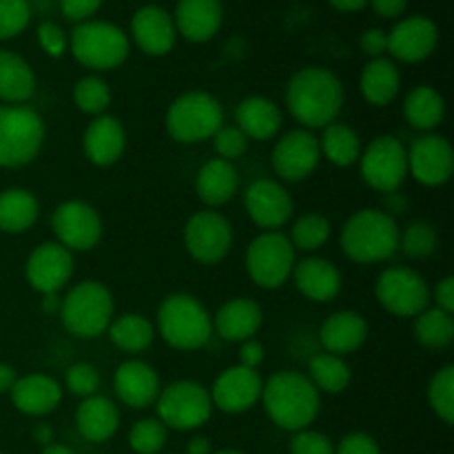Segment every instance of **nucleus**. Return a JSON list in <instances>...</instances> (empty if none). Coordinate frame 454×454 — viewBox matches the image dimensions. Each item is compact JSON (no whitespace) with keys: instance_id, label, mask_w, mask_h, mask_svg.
<instances>
[{"instance_id":"nucleus-1","label":"nucleus","mask_w":454,"mask_h":454,"mask_svg":"<svg viewBox=\"0 0 454 454\" xmlns=\"http://www.w3.org/2000/svg\"><path fill=\"white\" fill-rule=\"evenodd\" d=\"M344 100L346 93L340 75L317 65L295 71L284 93L288 114L309 131H322L331 122H337Z\"/></svg>"},{"instance_id":"nucleus-2","label":"nucleus","mask_w":454,"mask_h":454,"mask_svg":"<svg viewBox=\"0 0 454 454\" xmlns=\"http://www.w3.org/2000/svg\"><path fill=\"white\" fill-rule=\"evenodd\" d=\"M260 402L269 419L286 433L310 428L322 411V395L300 371H279L264 380Z\"/></svg>"},{"instance_id":"nucleus-3","label":"nucleus","mask_w":454,"mask_h":454,"mask_svg":"<svg viewBox=\"0 0 454 454\" xmlns=\"http://www.w3.org/2000/svg\"><path fill=\"white\" fill-rule=\"evenodd\" d=\"M399 231L384 208H359L341 226L340 247L355 264H381L397 255Z\"/></svg>"},{"instance_id":"nucleus-4","label":"nucleus","mask_w":454,"mask_h":454,"mask_svg":"<svg viewBox=\"0 0 454 454\" xmlns=\"http://www.w3.org/2000/svg\"><path fill=\"white\" fill-rule=\"evenodd\" d=\"M155 335L180 353L204 348L213 337V315L191 293H171L164 297L155 315Z\"/></svg>"},{"instance_id":"nucleus-5","label":"nucleus","mask_w":454,"mask_h":454,"mask_svg":"<svg viewBox=\"0 0 454 454\" xmlns=\"http://www.w3.org/2000/svg\"><path fill=\"white\" fill-rule=\"evenodd\" d=\"M60 322L69 335L78 340H96L105 335L115 313L114 293L98 279H82L60 297Z\"/></svg>"},{"instance_id":"nucleus-6","label":"nucleus","mask_w":454,"mask_h":454,"mask_svg":"<svg viewBox=\"0 0 454 454\" xmlns=\"http://www.w3.org/2000/svg\"><path fill=\"white\" fill-rule=\"evenodd\" d=\"M69 51L84 69L102 74L124 65L131 51V40L114 22L87 20L71 31Z\"/></svg>"},{"instance_id":"nucleus-7","label":"nucleus","mask_w":454,"mask_h":454,"mask_svg":"<svg viewBox=\"0 0 454 454\" xmlns=\"http://www.w3.org/2000/svg\"><path fill=\"white\" fill-rule=\"evenodd\" d=\"M47 137L43 115L29 105H0V168H22L40 155Z\"/></svg>"},{"instance_id":"nucleus-8","label":"nucleus","mask_w":454,"mask_h":454,"mask_svg":"<svg viewBox=\"0 0 454 454\" xmlns=\"http://www.w3.org/2000/svg\"><path fill=\"white\" fill-rule=\"evenodd\" d=\"M224 124V109L208 91H186L168 105L164 129L180 145H200L211 140Z\"/></svg>"},{"instance_id":"nucleus-9","label":"nucleus","mask_w":454,"mask_h":454,"mask_svg":"<svg viewBox=\"0 0 454 454\" xmlns=\"http://www.w3.org/2000/svg\"><path fill=\"white\" fill-rule=\"evenodd\" d=\"M213 402L208 388L195 380H177L162 386L155 402V417L177 433H191L208 424L213 417Z\"/></svg>"},{"instance_id":"nucleus-10","label":"nucleus","mask_w":454,"mask_h":454,"mask_svg":"<svg viewBox=\"0 0 454 454\" xmlns=\"http://www.w3.org/2000/svg\"><path fill=\"white\" fill-rule=\"evenodd\" d=\"M295 248L282 231H262L247 248V273L257 288L278 291L291 282L295 269Z\"/></svg>"},{"instance_id":"nucleus-11","label":"nucleus","mask_w":454,"mask_h":454,"mask_svg":"<svg viewBox=\"0 0 454 454\" xmlns=\"http://www.w3.org/2000/svg\"><path fill=\"white\" fill-rule=\"evenodd\" d=\"M359 176L377 193H395L408 177V153L402 137L377 136L368 142L359 155Z\"/></svg>"},{"instance_id":"nucleus-12","label":"nucleus","mask_w":454,"mask_h":454,"mask_svg":"<svg viewBox=\"0 0 454 454\" xmlns=\"http://www.w3.org/2000/svg\"><path fill=\"white\" fill-rule=\"evenodd\" d=\"M375 297L386 313L415 319L430 306V284L411 266H388L377 278Z\"/></svg>"},{"instance_id":"nucleus-13","label":"nucleus","mask_w":454,"mask_h":454,"mask_svg":"<svg viewBox=\"0 0 454 454\" xmlns=\"http://www.w3.org/2000/svg\"><path fill=\"white\" fill-rule=\"evenodd\" d=\"M182 239H184L186 253L195 262L215 266L229 257L235 235L229 217L222 215L220 211H213V208H204V211L193 213L186 220Z\"/></svg>"},{"instance_id":"nucleus-14","label":"nucleus","mask_w":454,"mask_h":454,"mask_svg":"<svg viewBox=\"0 0 454 454\" xmlns=\"http://www.w3.org/2000/svg\"><path fill=\"white\" fill-rule=\"evenodd\" d=\"M51 231L56 242L71 253H87L100 244L105 224L87 200H65L51 213Z\"/></svg>"},{"instance_id":"nucleus-15","label":"nucleus","mask_w":454,"mask_h":454,"mask_svg":"<svg viewBox=\"0 0 454 454\" xmlns=\"http://www.w3.org/2000/svg\"><path fill=\"white\" fill-rule=\"evenodd\" d=\"M322 162V151L315 131L309 129H291L278 137L270 151V164L279 182H304L317 171Z\"/></svg>"},{"instance_id":"nucleus-16","label":"nucleus","mask_w":454,"mask_h":454,"mask_svg":"<svg viewBox=\"0 0 454 454\" xmlns=\"http://www.w3.org/2000/svg\"><path fill=\"white\" fill-rule=\"evenodd\" d=\"M408 153V176L428 189H439L448 184L454 173V149L446 136L439 133H421L411 146Z\"/></svg>"},{"instance_id":"nucleus-17","label":"nucleus","mask_w":454,"mask_h":454,"mask_svg":"<svg viewBox=\"0 0 454 454\" xmlns=\"http://www.w3.org/2000/svg\"><path fill=\"white\" fill-rule=\"evenodd\" d=\"M244 208H247L248 220L262 231H282L284 226L291 224L295 215L293 195L282 182L270 180V177H260L247 186Z\"/></svg>"},{"instance_id":"nucleus-18","label":"nucleus","mask_w":454,"mask_h":454,"mask_svg":"<svg viewBox=\"0 0 454 454\" xmlns=\"http://www.w3.org/2000/svg\"><path fill=\"white\" fill-rule=\"evenodd\" d=\"M74 270V253L60 247L56 239L38 244L25 262L27 282L40 295H58L62 288L69 286Z\"/></svg>"},{"instance_id":"nucleus-19","label":"nucleus","mask_w":454,"mask_h":454,"mask_svg":"<svg viewBox=\"0 0 454 454\" xmlns=\"http://www.w3.org/2000/svg\"><path fill=\"white\" fill-rule=\"evenodd\" d=\"M262 388H264V380H262L260 371H251V368L235 364L215 377L208 395H211L213 408L226 412V415H242L260 403Z\"/></svg>"},{"instance_id":"nucleus-20","label":"nucleus","mask_w":454,"mask_h":454,"mask_svg":"<svg viewBox=\"0 0 454 454\" xmlns=\"http://www.w3.org/2000/svg\"><path fill=\"white\" fill-rule=\"evenodd\" d=\"M388 34L390 60L417 65L434 53L439 44V27L428 16L402 18Z\"/></svg>"},{"instance_id":"nucleus-21","label":"nucleus","mask_w":454,"mask_h":454,"mask_svg":"<svg viewBox=\"0 0 454 454\" xmlns=\"http://www.w3.org/2000/svg\"><path fill=\"white\" fill-rule=\"evenodd\" d=\"M114 390L120 402L133 411H146L155 406L162 390L158 371L145 359H127L114 372Z\"/></svg>"},{"instance_id":"nucleus-22","label":"nucleus","mask_w":454,"mask_h":454,"mask_svg":"<svg viewBox=\"0 0 454 454\" xmlns=\"http://www.w3.org/2000/svg\"><path fill=\"white\" fill-rule=\"evenodd\" d=\"M127 151V129L115 115H96L82 133V153L93 167L109 168Z\"/></svg>"},{"instance_id":"nucleus-23","label":"nucleus","mask_w":454,"mask_h":454,"mask_svg":"<svg viewBox=\"0 0 454 454\" xmlns=\"http://www.w3.org/2000/svg\"><path fill=\"white\" fill-rule=\"evenodd\" d=\"M131 38L146 56H167L177 40L173 16L158 4H145L131 18Z\"/></svg>"},{"instance_id":"nucleus-24","label":"nucleus","mask_w":454,"mask_h":454,"mask_svg":"<svg viewBox=\"0 0 454 454\" xmlns=\"http://www.w3.org/2000/svg\"><path fill=\"white\" fill-rule=\"evenodd\" d=\"M291 279L301 297L315 304H328L337 300L344 288L341 270L331 260L319 255H306L304 260L295 262Z\"/></svg>"},{"instance_id":"nucleus-25","label":"nucleus","mask_w":454,"mask_h":454,"mask_svg":"<svg viewBox=\"0 0 454 454\" xmlns=\"http://www.w3.org/2000/svg\"><path fill=\"white\" fill-rule=\"evenodd\" d=\"M264 324V310L251 297H233L213 315V333L231 344L253 340Z\"/></svg>"},{"instance_id":"nucleus-26","label":"nucleus","mask_w":454,"mask_h":454,"mask_svg":"<svg viewBox=\"0 0 454 454\" xmlns=\"http://www.w3.org/2000/svg\"><path fill=\"white\" fill-rule=\"evenodd\" d=\"M222 20H224L222 0H177L173 13L177 34L195 44L215 38Z\"/></svg>"},{"instance_id":"nucleus-27","label":"nucleus","mask_w":454,"mask_h":454,"mask_svg":"<svg viewBox=\"0 0 454 454\" xmlns=\"http://www.w3.org/2000/svg\"><path fill=\"white\" fill-rule=\"evenodd\" d=\"M366 340L368 322L357 310H337V313L328 315L319 326V344H322L324 353L348 357V355L357 353L366 344Z\"/></svg>"},{"instance_id":"nucleus-28","label":"nucleus","mask_w":454,"mask_h":454,"mask_svg":"<svg viewBox=\"0 0 454 454\" xmlns=\"http://www.w3.org/2000/svg\"><path fill=\"white\" fill-rule=\"evenodd\" d=\"M12 403L18 412L27 417H47L60 406L62 386L51 375L34 372L18 377L12 388Z\"/></svg>"},{"instance_id":"nucleus-29","label":"nucleus","mask_w":454,"mask_h":454,"mask_svg":"<svg viewBox=\"0 0 454 454\" xmlns=\"http://www.w3.org/2000/svg\"><path fill=\"white\" fill-rule=\"evenodd\" d=\"M235 127L251 140H273L284 127V114L275 100L266 96H248L235 106Z\"/></svg>"},{"instance_id":"nucleus-30","label":"nucleus","mask_w":454,"mask_h":454,"mask_svg":"<svg viewBox=\"0 0 454 454\" xmlns=\"http://www.w3.org/2000/svg\"><path fill=\"white\" fill-rule=\"evenodd\" d=\"M239 173L233 162L213 158L200 167L195 176V193L207 208H220L238 195Z\"/></svg>"},{"instance_id":"nucleus-31","label":"nucleus","mask_w":454,"mask_h":454,"mask_svg":"<svg viewBox=\"0 0 454 454\" xmlns=\"http://www.w3.org/2000/svg\"><path fill=\"white\" fill-rule=\"evenodd\" d=\"M75 428L89 443H106L120 428V411L106 395H93L75 408Z\"/></svg>"},{"instance_id":"nucleus-32","label":"nucleus","mask_w":454,"mask_h":454,"mask_svg":"<svg viewBox=\"0 0 454 454\" xmlns=\"http://www.w3.org/2000/svg\"><path fill=\"white\" fill-rule=\"evenodd\" d=\"M402 91V71L390 58H372L359 74V93L372 106H388Z\"/></svg>"},{"instance_id":"nucleus-33","label":"nucleus","mask_w":454,"mask_h":454,"mask_svg":"<svg viewBox=\"0 0 454 454\" xmlns=\"http://www.w3.org/2000/svg\"><path fill=\"white\" fill-rule=\"evenodd\" d=\"M34 69L16 51L0 49V102L4 105H25L35 93Z\"/></svg>"},{"instance_id":"nucleus-34","label":"nucleus","mask_w":454,"mask_h":454,"mask_svg":"<svg viewBox=\"0 0 454 454\" xmlns=\"http://www.w3.org/2000/svg\"><path fill=\"white\" fill-rule=\"evenodd\" d=\"M403 118L415 131L434 133L446 118V100L430 84L412 87L403 98Z\"/></svg>"},{"instance_id":"nucleus-35","label":"nucleus","mask_w":454,"mask_h":454,"mask_svg":"<svg viewBox=\"0 0 454 454\" xmlns=\"http://www.w3.org/2000/svg\"><path fill=\"white\" fill-rule=\"evenodd\" d=\"M40 217V202L29 189L12 186L0 191V233L20 235L34 229Z\"/></svg>"},{"instance_id":"nucleus-36","label":"nucleus","mask_w":454,"mask_h":454,"mask_svg":"<svg viewBox=\"0 0 454 454\" xmlns=\"http://www.w3.org/2000/svg\"><path fill=\"white\" fill-rule=\"evenodd\" d=\"M317 140L319 151H322V160L331 162L333 167L348 168L359 162L364 142L362 136L350 124L331 122L328 127L322 129V136Z\"/></svg>"},{"instance_id":"nucleus-37","label":"nucleus","mask_w":454,"mask_h":454,"mask_svg":"<svg viewBox=\"0 0 454 454\" xmlns=\"http://www.w3.org/2000/svg\"><path fill=\"white\" fill-rule=\"evenodd\" d=\"M106 335H109V341L115 348L136 357V355L145 353L153 344L155 326L142 313H124L120 317L111 319Z\"/></svg>"},{"instance_id":"nucleus-38","label":"nucleus","mask_w":454,"mask_h":454,"mask_svg":"<svg viewBox=\"0 0 454 454\" xmlns=\"http://www.w3.org/2000/svg\"><path fill=\"white\" fill-rule=\"evenodd\" d=\"M309 380L313 381L319 395H341L348 390L353 381V371H350L346 357L333 353H317L309 362Z\"/></svg>"},{"instance_id":"nucleus-39","label":"nucleus","mask_w":454,"mask_h":454,"mask_svg":"<svg viewBox=\"0 0 454 454\" xmlns=\"http://www.w3.org/2000/svg\"><path fill=\"white\" fill-rule=\"evenodd\" d=\"M412 333H415V340L419 341L424 348H448L454 341V315L437 309V306H428V309L421 310L415 317Z\"/></svg>"},{"instance_id":"nucleus-40","label":"nucleus","mask_w":454,"mask_h":454,"mask_svg":"<svg viewBox=\"0 0 454 454\" xmlns=\"http://www.w3.org/2000/svg\"><path fill=\"white\" fill-rule=\"evenodd\" d=\"M291 239L293 248L301 253H317L328 244L333 235L331 220L322 213H304L297 217L291 226V233H286Z\"/></svg>"},{"instance_id":"nucleus-41","label":"nucleus","mask_w":454,"mask_h":454,"mask_svg":"<svg viewBox=\"0 0 454 454\" xmlns=\"http://www.w3.org/2000/svg\"><path fill=\"white\" fill-rule=\"evenodd\" d=\"M71 98H74L75 109L82 111L84 115H91V118L106 114L111 100H114L109 82L100 74H89L75 80Z\"/></svg>"},{"instance_id":"nucleus-42","label":"nucleus","mask_w":454,"mask_h":454,"mask_svg":"<svg viewBox=\"0 0 454 454\" xmlns=\"http://www.w3.org/2000/svg\"><path fill=\"white\" fill-rule=\"evenodd\" d=\"M428 406L446 426L454 424V366L446 364L428 381Z\"/></svg>"},{"instance_id":"nucleus-43","label":"nucleus","mask_w":454,"mask_h":454,"mask_svg":"<svg viewBox=\"0 0 454 454\" xmlns=\"http://www.w3.org/2000/svg\"><path fill=\"white\" fill-rule=\"evenodd\" d=\"M439 247V235L430 222H411L403 231H399V251L411 260H426Z\"/></svg>"},{"instance_id":"nucleus-44","label":"nucleus","mask_w":454,"mask_h":454,"mask_svg":"<svg viewBox=\"0 0 454 454\" xmlns=\"http://www.w3.org/2000/svg\"><path fill=\"white\" fill-rule=\"evenodd\" d=\"M168 442V428L158 417H145L129 430V448L136 454H160Z\"/></svg>"},{"instance_id":"nucleus-45","label":"nucleus","mask_w":454,"mask_h":454,"mask_svg":"<svg viewBox=\"0 0 454 454\" xmlns=\"http://www.w3.org/2000/svg\"><path fill=\"white\" fill-rule=\"evenodd\" d=\"M65 386L71 395H75V397H93V395H98V390H100V372H98V368L93 366V364L75 362L67 368Z\"/></svg>"},{"instance_id":"nucleus-46","label":"nucleus","mask_w":454,"mask_h":454,"mask_svg":"<svg viewBox=\"0 0 454 454\" xmlns=\"http://www.w3.org/2000/svg\"><path fill=\"white\" fill-rule=\"evenodd\" d=\"M31 9L27 0H0V40H12L27 29Z\"/></svg>"},{"instance_id":"nucleus-47","label":"nucleus","mask_w":454,"mask_h":454,"mask_svg":"<svg viewBox=\"0 0 454 454\" xmlns=\"http://www.w3.org/2000/svg\"><path fill=\"white\" fill-rule=\"evenodd\" d=\"M211 140H213V149H215L217 158L226 160V162H235V160L242 158V155L248 151V137L244 136L235 124L233 127L222 124Z\"/></svg>"},{"instance_id":"nucleus-48","label":"nucleus","mask_w":454,"mask_h":454,"mask_svg":"<svg viewBox=\"0 0 454 454\" xmlns=\"http://www.w3.org/2000/svg\"><path fill=\"white\" fill-rule=\"evenodd\" d=\"M288 452L291 454H335V443L331 437L313 428L300 430L293 433L291 443H288Z\"/></svg>"},{"instance_id":"nucleus-49","label":"nucleus","mask_w":454,"mask_h":454,"mask_svg":"<svg viewBox=\"0 0 454 454\" xmlns=\"http://www.w3.org/2000/svg\"><path fill=\"white\" fill-rule=\"evenodd\" d=\"M38 43H40V49L51 58H60L62 53L67 51V47H69V38L65 35L62 27L49 20L40 22Z\"/></svg>"},{"instance_id":"nucleus-50","label":"nucleus","mask_w":454,"mask_h":454,"mask_svg":"<svg viewBox=\"0 0 454 454\" xmlns=\"http://www.w3.org/2000/svg\"><path fill=\"white\" fill-rule=\"evenodd\" d=\"M335 454H381V448L368 433H350L337 443Z\"/></svg>"},{"instance_id":"nucleus-51","label":"nucleus","mask_w":454,"mask_h":454,"mask_svg":"<svg viewBox=\"0 0 454 454\" xmlns=\"http://www.w3.org/2000/svg\"><path fill=\"white\" fill-rule=\"evenodd\" d=\"M102 0H60V12L71 22H87L100 9Z\"/></svg>"},{"instance_id":"nucleus-52","label":"nucleus","mask_w":454,"mask_h":454,"mask_svg":"<svg viewBox=\"0 0 454 454\" xmlns=\"http://www.w3.org/2000/svg\"><path fill=\"white\" fill-rule=\"evenodd\" d=\"M359 47L368 58H384L388 51V34L380 27H371L359 35Z\"/></svg>"},{"instance_id":"nucleus-53","label":"nucleus","mask_w":454,"mask_h":454,"mask_svg":"<svg viewBox=\"0 0 454 454\" xmlns=\"http://www.w3.org/2000/svg\"><path fill=\"white\" fill-rule=\"evenodd\" d=\"M264 359H266V348H264V344L257 340V337H253V340H247L239 344V350H238L239 366L257 371V368L264 364Z\"/></svg>"},{"instance_id":"nucleus-54","label":"nucleus","mask_w":454,"mask_h":454,"mask_svg":"<svg viewBox=\"0 0 454 454\" xmlns=\"http://www.w3.org/2000/svg\"><path fill=\"white\" fill-rule=\"evenodd\" d=\"M430 301L446 313L454 315V278L452 275H443L434 288H430Z\"/></svg>"},{"instance_id":"nucleus-55","label":"nucleus","mask_w":454,"mask_h":454,"mask_svg":"<svg viewBox=\"0 0 454 454\" xmlns=\"http://www.w3.org/2000/svg\"><path fill=\"white\" fill-rule=\"evenodd\" d=\"M368 4L372 7V12L380 18H399L408 7V0H368Z\"/></svg>"},{"instance_id":"nucleus-56","label":"nucleus","mask_w":454,"mask_h":454,"mask_svg":"<svg viewBox=\"0 0 454 454\" xmlns=\"http://www.w3.org/2000/svg\"><path fill=\"white\" fill-rule=\"evenodd\" d=\"M18 381V372L12 364H4L0 362V395L4 393H12L13 384Z\"/></svg>"},{"instance_id":"nucleus-57","label":"nucleus","mask_w":454,"mask_h":454,"mask_svg":"<svg viewBox=\"0 0 454 454\" xmlns=\"http://www.w3.org/2000/svg\"><path fill=\"white\" fill-rule=\"evenodd\" d=\"M184 454H213L211 439H208V437H193V439H189Z\"/></svg>"},{"instance_id":"nucleus-58","label":"nucleus","mask_w":454,"mask_h":454,"mask_svg":"<svg viewBox=\"0 0 454 454\" xmlns=\"http://www.w3.org/2000/svg\"><path fill=\"white\" fill-rule=\"evenodd\" d=\"M34 442L38 443V446L47 448L53 443V428L49 424H38L34 428Z\"/></svg>"},{"instance_id":"nucleus-59","label":"nucleus","mask_w":454,"mask_h":454,"mask_svg":"<svg viewBox=\"0 0 454 454\" xmlns=\"http://www.w3.org/2000/svg\"><path fill=\"white\" fill-rule=\"evenodd\" d=\"M337 12H346V13H353V12H362L364 7L368 4V0H328Z\"/></svg>"},{"instance_id":"nucleus-60","label":"nucleus","mask_w":454,"mask_h":454,"mask_svg":"<svg viewBox=\"0 0 454 454\" xmlns=\"http://www.w3.org/2000/svg\"><path fill=\"white\" fill-rule=\"evenodd\" d=\"M43 310H47V313H58V310H60V297L43 295Z\"/></svg>"},{"instance_id":"nucleus-61","label":"nucleus","mask_w":454,"mask_h":454,"mask_svg":"<svg viewBox=\"0 0 454 454\" xmlns=\"http://www.w3.org/2000/svg\"><path fill=\"white\" fill-rule=\"evenodd\" d=\"M40 454H75L71 450L69 446H65V443H51V446L43 448V452Z\"/></svg>"},{"instance_id":"nucleus-62","label":"nucleus","mask_w":454,"mask_h":454,"mask_svg":"<svg viewBox=\"0 0 454 454\" xmlns=\"http://www.w3.org/2000/svg\"><path fill=\"white\" fill-rule=\"evenodd\" d=\"M213 454H247V452L238 450V448H224V450H217V452H213Z\"/></svg>"},{"instance_id":"nucleus-63","label":"nucleus","mask_w":454,"mask_h":454,"mask_svg":"<svg viewBox=\"0 0 454 454\" xmlns=\"http://www.w3.org/2000/svg\"><path fill=\"white\" fill-rule=\"evenodd\" d=\"M0 454H3V452H0Z\"/></svg>"}]
</instances>
